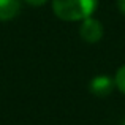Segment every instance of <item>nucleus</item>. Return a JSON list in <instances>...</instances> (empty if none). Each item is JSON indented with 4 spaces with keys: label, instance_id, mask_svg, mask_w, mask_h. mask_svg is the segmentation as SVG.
Masks as SVG:
<instances>
[{
    "label": "nucleus",
    "instance_id": "obj_3",
    "mask_svg": "<svg viewBox=\"0 0 125 125\" xmlns=\"http://www.w3.org/2000/svg\"><path fill=\"white\" fill-rule=\"evenodd\" d=\"M114 85H116V83H114L109 76L100 74V76H95L94 79L90 81L89 89H90V92L95 97H108V95L113 92Z\"/></svg>",
    "mask_w": 125,
    "mask_h": 125
},
{
    "label": "nucleus",
    "instance_id": "obj_7",
    "mask_svg": "<svg viewBox=\"0 0 125 125\" xmlns=\"http://www.w3.org/2000/svg\"><path fill=\"white\" fill-rule=\"evenodd\" d=\"M117 5H119V10L125 14V0H119V2H117Z\"/></svg>",
    "mask_w": 125,
    "mask_h": 125
},
{
    "label": "nucleus",
    "instance_id": "obj_1",
    "mask_svg": "<svg viewBox=\"0 0 125 125\" xmlns=\"http://www.w3.org/2000/svg\"><path fill=\"white\" fill-rule=\"evenodd\" d=\"M98 0H52V10L62 21H83L92 16Z\"/></svg>",
    "mask_w": 125,
    "mask_h": 125
},
{
    "label": "nucleus",
    "instance_id": "obj_5",
    "mask_svg": "<svg viewBox=\"0 0 125 125\" xmlns=\"http://www.w3.org/2000/svg\"><path fill=\"white\" fill-rule=\"evenodd\" d=\"M114 83H116V87L119 89L122 94H125V65L117 70L116 78H114Z\"/></svg>",
    "mask_w": 125,
    "mask_h": 125
},
{
    "label": "nucleus",
    "instance_id": "obj_8",
    "mask_svg": "<svg viewBox=\"0 0 125 125\" xmlns=\"http://www.w3.org/2000/svg\"><path fill=\"white\" fill-rule=\"evenodd\" d=\"M122 125H125V122H124V124H122Z\"/></svg>",
    "mask_w": 125,
    "mask_h": 125
},
{
    "label": "nucleus",
    "instance_id": "obj_2",
    "mask_svg": "<svg viewBox=\"0 0 125 125\" xmlns=\"http://www.w3.org/2000/svg\"><path fill=\"white\" fill-rule=\"evenodd\" d=\"M79 35L87 43H97L103 37V25L98 19H94L92 16L83 19V24L79 29Z\"/></svg>",
    "mask_w": 125,
    "mask_h": 125
},
{
    "label": "nucleus",
    "instance_id": "obj_6",
    "mask_svg": "<svg viewBox=\"0 0 125 125\" xmlns=\"http://www.w3.org/2000/svg\"><path fill=\"white\" fill-rule=\"evenodd\" d=\"M29 5H33V6H40V5H44L48 0H25Z\"/></svg>",
    "mask_w": 125,
    "mask_h": 125
},
{
    "label": "nucleus",
    "instance_id": "obj_4",
    "mask_svg": "<svg viewBox=\"0 0 125 125\" xmlns=\"http://www.w3.org/2000/svg\"><path fill=\"white\" fill-rule=\"evenodd\" d=\"M21 10L19 0H0V21H10Z\"/></svg>",
    "mask_w": 125,
    "mask_h": 125
}]
</instances>
